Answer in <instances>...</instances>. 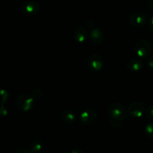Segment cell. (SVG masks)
Returning <instances> with one entry per match:
<instances>
[{
  "label": "cell",
  "mask_w": 153,
  "mask_h": 153,
  "mask_svg": "<svg viewBox=\"0 0 153 153\" xmlns=\"http://www.w3.org/2000/svg\"><path fill=\"white\" fill-rule=\"evenodd\" d=\"M146 114L148 118L153 120V105H150L146 109Z\"/></svg>",
  "instance_id": "cell-16"
},
{
  "label": "cell",
  "mask_w": 153,
  "mask_h": 153,
  "mask_svg": "<svg viewBox=\"0 0 153 153\" xmlns=\"http://www.w3.org/2000/svg\"><path fill=\"white\" fill-rule=\"evenodd\" d=\"M15 153H32L30 151V149H27L26 148H19L15 151Z\"/></svg>",
  "instance_id": "cell-18"
},
{
  "label": "cell",
  "mask_w": 153,
  "mask_h": 153,
  "mask_svg": "<svg viewBox=\"0 0 153 153\" xmlns=\"http://www.w3.org/2000/svg\"><path fill=\"white\" fill-rule=\"evenodd\" d=\"M129 23L134 27H141L145 25L147 21L146 16L141 13H134L129 16Z\"/></svg>",
  "instance_id": "cell-9"
},
{
  "label": "cell",
  "mask_w": 153,
  "mask_h": 153,
  "mask_svg": "<svg viewBox=\"0 0 153 153\" xmlns=\"http://www.w3.org/2000/svg\"><path fill=\"white\" fill-rule=\"evenodd\" d=\"M147 3L148 5L149 6V7L153 9V0H147Z\"/></svg>",
  "instance_id": "cell-22"
},
{
  "label": "cell",
  "mask_w": 153,
  "mask_h": 153,
  "mask_svg": "<svg viewBox=\"0 0 153 153\" xmlns=\"http://www.w3.org/2000/svg\"><path fill=\"white\" fill-rule=\"evenodd\" d=\"M70 153H84L83 151L81 149H79V148H76V149H73V150L70 152Z\"/></svg>",
  "instance_id": "cell-20"
},
{
  "label": "cell",
  "mask_w": 153,
  "mask_h": 153,
  "mask_svg": "<svg viewBox=\"0 0 153 153\" xmlns=\"http://www.w3.org/2000/svg\"><path fill=\"white\" fill-rule=\"evenodd\" d=\"M145 134L151 140H153V122L149 123L145 127Z\"/></svg>",
  "instance_id": "cell-14"
},
{
  "label": "cell",
  "mask_w": 153,
  "mask_h": 153,
  "mask_svg": "<svg viewBox=\"0 0 153 153\" xmlns=\"http://www.w3.org/2000/svg\"><path fill=\"white\" fill-rule=\"evenodd\" d=\"M149 28H150L151 31L153 32V16L152 18L150 19V20H149Z\"/></svg>",
  "instance_id": "cell-21"
},
{
  "label": "cell",
  "mask_w": 153,
  "mask_h": 153,
  "mask_svg": "<svg viewBox=\"0 0 153 153\" xmlns=\"http://www.w3.org/2000/svg\"><path fill=\"white\" fill-rule=\"evenodd\" d=\"M89 38L94 44L100 45L104 41V32L100 28H96V27H94L92 29H91L89 34Z\"/></svg>",
  "instance_id": "cell-8"
},
{
  "label": "cell",
  "mask_w": 153,
  "mask_h": 153,
  "mask_svg": "<svg viewBox=\"0 0 153 153\" xmlns=\"http://www.w3.org/2000/svg\"><path fill=\"white\" fill-rule=\"evenodd\" d=\"M146 112L144 105L141 102H134L130 104L128 107V113L131 117L134 118L142 117L144 113Z\"/></svg>",
  "instance_id": "cell-6"
},
{
  "label": "cell",
  "mask_w": 153,
  "mask_h": 153,
  "mask_svg": "<svg viewBox=\"0 0 153 153\" xmlns=\"http://www.w3.org/2000/svg\"><path fill=\"white\" fill-rule=\"evenodd\" d=\"M74 37L77 42L80 43H85L89 38V34L85 27L78 26L74 31Z\"/></svg>",
  "instance_id": "cell-10"
},
{
  "label": "cell",
  "mask_w": 153,
  "mask_h": 153,
  "mask_svg": "<svg viewBox=\"0 0 153 153\" xmlns=\"http://www.w3.org/2000/svg\"><path fill=\"white\" fill-rule=\"evenodd\" d=\"M22 13L28 16H34L39 13L40 9V4L34 0H28L22 4Z\"/></svg>",
  "instance_id": "cell-4"
},
{
  "label": "cell",
  "mask_w": 153,
  "mask_h": 153,
  "mask_svg": "<svg viewBox=\"0 0 153 153\" xmlns=\"http://www.w3.org/2000/svg\"><path fill=\"white\" fill-rule=\"evenodd\" d=\"M147 65L151 69H153V58H148Z\"/></svg>",
  "instance_id": "cell-19"
},
{
  "label": "cell",
  "mask_w": 153,
  "mask_h": 153,
  "mask_svg": "<svg viewBox=\"0 0 153 153\" xmlns=\"http://www.w3.org/2000/svg\"><path fill=\"white\" fill-rule=\"evenodd\" d=\"M43 148V143L39 140H34L30 143V151L32 153H40Z\"/></svg>",
  "instance_id": "cell-13"
},
{
  "label": "cell",
  "mask_w": 153,
  "mask_h": 153,
  "mask_svg": "<svg viewBox=\"0 0 153 153\" xmlns=\"http://www.w3.org/2000/svg\"><path fill=\"white\" fill-rule=\"evenodd\" d=\"M127 67L131 72H138L143 67V64L140 58H132L127 64Z\"/></svg>",
  "instance_id": "cell-12"
},
{
  "label": "cell",
  "mask_w": 153,
  "mask_h": 153,
  "mask_svg": "<svg viewBox=\"0 0 153 153\" xmlns=\"http://www.w3.org/2000/svg\"><path fill=\"white\" fill-rule=\"evenodd\" d=\"M16 105L22 111L28 112L34 107V99L28 94H21L16 99Z\"/></svg>",
  "instance_id": "cell-2"
},
{
  "label": "cell",
  "mask_w": 153,
  "mask_h": 153,
  "mask_svg": "<svg viewBox=\"0 0 153 153\" xmlns=\"http://www.w3.org/2000/svg\"><path fill=\"white\" fill-rule=\"evenodd\" d=\"M151 45L146 40H140L134 46V52L139 58H148L151 53Z\"/></svg>",
  "instance_id": "cell-3"
},
{
  "label": "cell",
  "mask_w": 153,
  "mask_h": 153,
  "mask_svg": "<svg viewBox=\"0 0 153 153\" xmlns=\"http://www.w3.org/2000/svg\"><path fill=\"white\" fill-rule=\"evenodd\" d=\"M1 93V96H2V101H1V103L3 104L4 102H7V98H8V94H7V93L5 91H4V90H2Z\"/></svg>",
  "instance_id": "cell-17"
},
{
  "label": "cell",
  "mask_w": 153,
  "mask_h": 153,
  "mask_svg": "<svg viewBox=\"0 0 153 153\" xmlns=\"http://www.w3.org/2000/svg\"><path fill=\"white\" fill-rule=\"evenodd\" d=\"M97 114L96 110L93 108H87L84 110L80 114L81 122L85 125H90L97 120Z\"/></svg>",
  "instance_id": "cell-7"
},
{
  "label": "cell",
  "mask_w": 153,
  "mask_h": 153,
  "mask_svg": "<svg viewBox=\"0 0 153 153\" xmlns=\"http://www.w3.org/2000/svg\"><path fill=\"white\" fill-rule=\"evenodd\" d=\"M108 112L112 119L122 121L126 118L127 111L125 107L120 103H112L108 108Z\"/></svg>",
  "instance_id": "cell-1"
},
{
  "label": "cell",
  "mask_w": 153,
  "mask_h": 153,
  "mask_svg": "<svg viewBox=\"0 0 153 153\" xmlns=\"http://www.w3.org/2000/svg\"><path fill=\"white\" fill-rule=\"evenodd\" d=\"M61 119L65 124L72 125L76 120V114L74 111L70 110H66L61 113Z\"/></svg>",
  "instance_id": "cell-11"
},
{
  "label": "cell",
  "mask_w": 153,
  "mask_h": 153,
  "mask_svg": "<svg viewBox=\"0 0 153 153\" xmlns=\"http://www.w3.org/2000/svg\"><path fill=\"white\" fill-rule=\"evenodd\" d=\"M87 64L90 70L94 72L100 71L103 67V60L98 54H92L88 58Z\"/></svg>",
  "instance_id": "cell-5"
},
{
  "label": "cell",
  "mask_w": 153,
  "mask_h": 153,
  "mask_svg": "<svg viewBox=\"0 0 153 153\" xmlns=\"http://www.w3.org/2000/svg\"><path fill=\"white\" fill-rule=\"evenodd\" d=\"M43 91H42L41 89H40V88H35V89L32 91L31 96L34 99V100H40V99L43 97Z\"/></svg>",
  "instance_id": "cell-15"
}]
</instances>
